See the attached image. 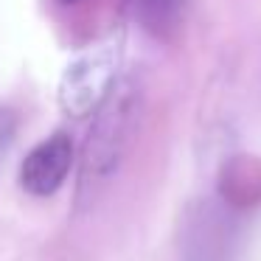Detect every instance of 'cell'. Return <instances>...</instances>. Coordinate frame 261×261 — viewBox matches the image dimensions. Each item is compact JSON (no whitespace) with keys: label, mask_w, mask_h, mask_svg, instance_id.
I'll return each mask as SVG.
<instances>
[{"label":"cell","mask_w":261,"mask_h":261,"mask_svg":"<svg viewBox=\"0 0 261 261\" xmlns=\"http://www.w3.org/2000/svg\"><path fill=\"white\" fill-rule=\"evenodd\" d=\"M70 166H73V143L65 132H57L25 154L20 166V186L34 197H51L68 180Z\"/></svg>","instance_id":"cell-3"},{"label":"cell","mask_w":261,"mask_h":261,"mask_svg":"<svg viewBox=\"0 0 261 261\" xmlns=\"http://www.w3.org/2000/svg\"><path fill=\"white\" fill-rule=\"evenodd\" d=\"M14 135H17V113L6 104H0V158L9 152Z\"/></svg>","instance_id":"cell-5"},{"label":"cell","mask_w":261,"mask_h":261,"mask_svg":"<svg viewBox=\"0 0 261 261\" xmlns=\"http://www.w3.org/2000/svg\"><path fill=\"white\" fill-rule=\"evenodd\" d=\"M138 113H141V96L129 82L113 85L107 98L98 104L96 121L87 132L85 152H82V191L85 194L107 182L118 171L135 135Z\"/></svg>","instance_id":"cell-1"},{"label":"cell","mask_w":261,"mask_h":261,"mask_svg":"<svg viewBox=\"0 0 261 261\" xmlns=\"http://www.w3.org/2000/svg\"><path fill=\"white\" fill-rule=\"evenodd\" d=\"M138 17L152 31H169L182 12V0H135Z\"/></svg>","instance_id":"cell-4"},{"label":"cell","mask_w":261,"mask_h":261,"mask_svg":"<svg viewBox=\"0 0 261 261\" xmlns=\"http://www.w3.org/2000/svg\"><path fill=\"white\" fill-rule=\"evenodd\" d=\"M118 42L107 40L87 48L65 68L59 79V107L70 118H85L107 98L115 85Z\"/></svg>","instance_id":"cell-2"},{"label":"cell","mask_w":261,"mask_h":261,"mask_svg":"<svg viewBox=\"0 0 261 261\" xmlns=\"http://www.w3.org/2000/svg\"><path fill=\"white\" fill-rule=\"evenodd\" d=\"M62 3H79V0H62Z\"/></svg>","instance_id":"cell-6"}]
</instances>
